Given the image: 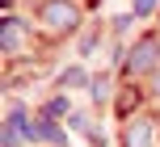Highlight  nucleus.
Returning a JSON list of instances; mask_svg holds the SVG:
<instances>
[{
	"instance_id": "1",
	"label": "nucleus",
	"mask_w": 160,
	"mask_h": 147,
	"mask_svg": "<svg viewBox=\"0 0 160 147\" xmlns=\"http://www.w3.org/2000/svg\"><path fill=\"white\" fill-rule=\"evenodd\" d=\"M42 21L55 25V30H72V25L80 21V13L68 4V0H47V4H42Z\"/></svg>"
},
{
	"instance_id": "2",
	"label": "nucleus",
	"mask_w": 160,
	"mask_h": 147,
	"mask_svg": "<svg viewBox=\"0 0 160 147\" xmlns=\"http://www.w3.org/2000/svg\"><path fill=\"white\" fill-rule=\"evenodd\" d=\"M156 55H160V46H156V38H143L135 50H131V72H148V67L156 63Z\"/></svg>"
},
{
	"instance_id": "3",
	"label": "nucleus",
	"mask_w": 160,
	"mask_h": 147,
	"mask_svg": "<svg viewBox=\"0 0 160 147\" xmlns=\"http://www.w3.org/2000/svg\"><path fill=\"white\" fill-rule=\"evenodd\" d=\"M148 139H152V122H148V118L131 122V130H127V147H148Z\"/></svg>"
},
{
	"instance_id": "4",
	"label": "nucleus",
	"mask_w": 160,
	"mask_h": 147,
	"mask_svg": "<svg viewBox=\"0 0 160 147\" xmlns=\"http://www.w3.org/2000/svg\"><path fill=\"white\" fill-rule=\"evenodd\" d=\"M4 50H17V21L4 25Z\"/></svg>"
},
{
	"instance_id": "5",
	"label": "nucleus",
	"mask_w": 160,
	"mask_h": 147,
	"mask_svg": "<svg viewBox=\"0 0 160 147\" xmlns=\"http://www.w3.org/2000/svg\"><path fill=\"white\" fill-rule=\"evenodd\" d=\"M63 109H68V101H63V97H55V101H51V105H47V118H59V114H63Z\"/></svg>"
},
{
	"instance_id": "6",
	"label": "nucleus",
	"mask_w": 160,
	"mask_h": 147,
	"mask_svg": "<svg viewBox=\"0 0 160 147\" xmlns=\"http://www.w3.org/2000/svg\"><path fill=\"white\" fill-rule=\"evenodd\" d=\"M63 84H84V72H80V67H72V72H63Z\"/></svg>"
},
{
	"instance_id": "7",
	"label": "nucleus",
	"mask_w": 160,
	"mask_h": 147,
	"mask_svg": "<svg viewBox=\"0 0 160 147\" xmlns=\"http://www.w3.org/2000/svg\"><path fill=\"white\" fill-rule=\"evenodd\" d=\"M148 8H152V0H139V13H148Z\"/></svg>"
},
{
	"instance_id": "8",
	"label": "nucleus",
	"mask_w": 160,
	"mask_h": 147,
	"mask_svg": "<svg viewBox=\"0 0 160 147\" xmlns=\"http://www.w3.org/2000/svg\"><path fill=\"white\" fill-rule=\"evenodd\" d=\"M156 88H160V76H156Z\"/></svg>"
}]
</instances>
